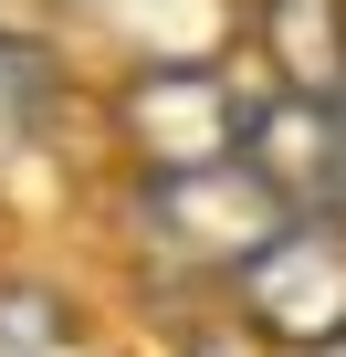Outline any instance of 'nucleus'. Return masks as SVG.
I'll list each match as a JSON object with an SVG mask.
<instances>
[{"label": "nucleus", "mask_w": 346, "mask_h": 357, "mask_svg": "<svg viewBox=\"0 0 346 357\" xmlns=\"http://www.w3.org/2000/svg\"><path fill=\"white\" fill-rule=\"evenodd\" d=\"M0 357H95L84 305L32 284V273H0Z\"/></svg>", "instance_id": "nucleus-6"}, {"label": "nucleus", "mask_w": 346, "mask_h": 357, "mask_svg": "<svg viewBox=\"0 0 346 357\" xmlns=\"http://www.w3.org/2000/svg\"><path fill=\"white\" fill-rule=\"evenodd\" d=\"M273 221H294V211L262 190L242 158H210V168H147V178H136V242H147L157 263H179V273H210V284H231L242 252H252Z\"/></svg>", "instance_id": "nucleus-1"}, {"label": "nucleus", "mask_w": 346, "mask_h": 357, "mask_svg": "<svg viewBox=\"0 0 346 357\" xmlns=\"http://www.w3.org/2000/svg\"><path fill=\"white\" fill-rule=\"evenodd\" d=\"M231 305L262 347L283 357H315V347H346V221H273L242 273H231Z\"/></svg>", "instance_id": "nucleus-3"}, {"label": "nucleus", "mask_w": 346, "mask_h": 357, "mask_svg": "<svg viewBox=\"0 0 346 357\" xmlns=\"http://www.w3.org/2000/svg\"><path fill=\"white\" fill-rule=\"evenodd\" d=\"M242 126H252V84L231 74V53H200V63H126L116 84V137L147 168H210V158H242Z\"/></svg>", "instance_id": "nucleus-2"}, {"label": "nucleus", "mask_w": 346, "mask_h": 357, "mask_svg": "<svg viewBox=\"0 0 346 357\" xmlns=\"http://www.w3.org/2000/svg\"><path fill=\"white\" fill-rule=\"evenodd\" d=\"M42 22H53V0H0V43H42Z\"/></svg>", "instance_id": "nucleus-7"}, {"label": "nucleus", "mask_w": 346, "mask_h": 357, "mask_svg": "<svg viewBox=\"0 0 346 357\" xmlns=\"http://www.w3.org/2000/svg\"><path fill=\"white\" fill-rule=\"evenodd\" d=\"M242 43L294 95H346V0H242Z\"/></svg>", "instance_id": "nucleus-5"}, {"label": "nucleus", "mask_w": 346, "mask_h": 357, "mask_svg": "<svg viewBox=\"0 0 346 357\" xmlns=\"http://www.w3.org/2000/svg\"><path fill=\"white\" fill-rule=\"evenodd\" d=\"M242 168L294 221H346V95H294V84L252 95Z\"/></svg>", "instance_id": "nucleus-4"}]
</instances>
